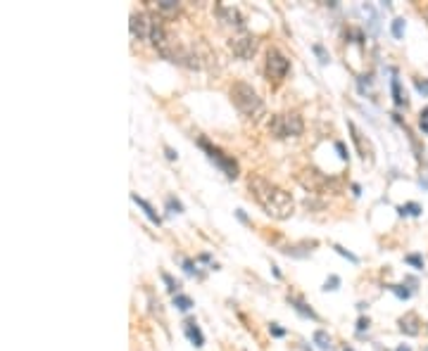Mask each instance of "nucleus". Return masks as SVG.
Here are the masks:
<instances>
[{"instance_id": "19", "label": "nucleus", "mask_w": 428, "mask_h": 351, "mask_svg": "<svg viewBox=\"0 0 428 351\" xmlns=\"http://www.w3.org/2000/svg\"><path fill=\"white\" fill-rule=\"evenodd\" d=\"M390 31H392V36H395V38H402V34H404V19H402V17L392 19Z\"/></svg>"}, {"instance_id": "30", "label": "nucleus", "mask_w": 428, "mask_h": 351, "mask_svg": "<svg viewBox=\"0 0 428 351\" xmlns=\"http://www.w3.org/2000/svg\"><path fill=\"white\" fill-rule=\"evenodd\" d=\"M336 150H338V154H340V159H347V150H345V145H343V143H336Z\"/></svg>"}, {"instance_id": "22", "label": "nucleus", "mask_w": 428, "mask_h": 351, "mask_svg": "<svg viewBox=\"0 0 428 351\" xmlns=\"http://www.w3.org/2000/svg\"><path fill=\"white\" fill-rule=\"evenodd\" d=\"M388 289H390L392 294H397L400 299H409V297H411V292H409V289H404L402 285H390Z\"/></svg>"}, {"instance_id": "4", "label": "nucleus", "mask_w": 428, "mask_h": 351, "mask_svg": "<svg viewBox=\"0 0 428 351\" xmlns=\"http://www.w3.org/2000/svg\"><path fill=\"white\" fill-rule=\"evenodd\" d=\"M198 145L205 150V154L210 157L212 162H214L219 169L224 171V176H226V178H238V164H236V159H233V157L224 154L217 147V145H212L210 140H205V138H200V140H198Z\"/></svg>"}, {"instance_id": "12", "label": "nucleus", "mask_w": 428, "mask_h": 351, "mask_svg": "<svg viewBox=\"0 0 428 351\" xmlns=\"http://www.w3.org/2000/svg\"><path fill=\"white\" fill-rule=\"evenodd\" d=\"M131 199H133V202H136L138 207L143 209V214H146V216L150 218V221H153V223H155V225H160V223H162V218L157 216V214H155V209L150 207V204H148V202H146V199H143V197H138L136 192H131Z\"/></svg>"}, {"instance_id": "33", "label": "nucleus", "mask_w": 428, "mask_h": 351, "mask_svg": "<svg viewBox=\"0 0 428 351\" xmlns=\"http://www.w3.org/2000/svg\"><path fill=\"white\" fill-rule=\"evenodd\" d=\"M164 152H167V159H176V152H174L172 147H164Z\"/></svg>"}, {"instance_id": "11", "label": "nucleus", "mask_w": 428, "mask_h": 351, "mask_svg": "<svg viewBox=\"0 0 428 351\" xmlns=\"http://www.w3.org/2000/svg\"><path fill=\"white\" fill-rule=\"evenodd\" d=\"M400 330L404 334H419V318L414 313H407L400 318Z\"/></svg>"}, {"instance_id": "36", "label": "nucleus", "mask_w": 428, "mask_h": 351, "mask_svg": "<svg viewBox=\"0 0 428 351\" xmlns=\"http://www.w3.org/2000/svg\"><path fill=\"white\" fill-rule=\"evenodd\" d=\"M423 351H428V346H426V349H423Z\"/></svg>"}, {"instance_id": "10", "label": "nucleus", "mask_w": 428, "mask_h": 351, "mask_svg": "<svg viewBox=\"0 0 428 351\" xmlns=\"http://www.w3.org/2000/svg\"><path fill=\"white\" fill-rule=\"evenodd\" d=\"M183 332H186V337L191 339L193 346H202V344H205V334H202V330L198 327V323H195L193 318L183 320Z\"/></svg>"}, {"instance_id": "1", "label": "nucleus", "mask_w": 428, "mask_h": 351, "mask_svg": "<svg viewBox=\"0 0 428 351\" xmlns=\"http://www.w3.org/2000/svg\"><path fill=\"white\" fill-rule=\"evenodd\" d=\"M247 185H250V192H252V197L257 199V204L264 209L271 218L283 221V218L293 216L295 204H293L291 192H286V190L278 188L276 183L262 178V176H252V178L247 180Z\"/></svg>"}, {"instance_id": "18", "label": "nucleus", "mask_w": 428, "mask_h": 351, "mask_svg": "<svg viewBox=\"0 0 428 351\" xmlns=\"http://www.w3.org/2000/svg\"><path fill=\"white\" fill-rule=\"evenodd\" d=\"M312 53L317 55V57H319V62L321 64H326V62H331V55L326 53V48H324V45H319V43H314L312 45Z\"/></svg>"}, {"instance_id": "7", "label": "nucleus", "mask_w": 428, "mask_h": 351, "mask_svg": "<svg viewBox=\"0 0 428 351\" xmlns=\"http://www.w3.org/2000/svg\"><path fill=\"white\" fill-rule=\"evenodd\" d=\"M150 17H148L146 12H133L131 15V22H128V27H131V36L138 38V41H150Z\"/></svg>"}, {"instance_id": "6", "label": "nucleus", "mask_w": 428, "mask_h": 351, "mask_svg": "<svg viewBox=\"0 0 428 351\" xmlns=\"http://www.w3.org/2000/svg\"><path fill=\"white\" fill-rule=\"evenodd\" d=\"M228 45H231V50H233L236 57H240V60H250L257 50V38L252 36V34H240V36L231 38V43Z\"/></svg>"}, {"instance_id": "28", "label": "nucleus", "mask_w": 428, "mask_h": 351, "mask_svg": "<svg viewBox=\"0 0 428 351\" xmlns=\"http://www.w3.org/2000/svg\"><path fill=\"white\" fill-rule=\"evenodd\" d=\"M269 332H271L273 337H286V330H283V327H278V325H276V323H271V325H269Z\"/></svg>"}, {"instance_id": "34", "label": "nucleus", "mask_w": 428, "mask_h": 351, "mask_svg": "<svg viewBox=\"0 0 428 351\" xmlns=\"http://www.w3.org/2000/svg\"><path fill=\"white\" fill-rule=\"evenodd\" d=\"M397 351H409V349H407V346H400V349H397Z\"/></svg>"}, {"instance_id": "24", "label": "nucleus", "mask_w": 428, "mask_h": 351, "mask_svg": "<svg viewBox=\"0 0 428 351\" xmlns=\"http://www.w3.org/2000/svg\"><path fill=\"white\" fill-rule=\"evenodd\" d=\"M333 249H336V252L340 254V256H345L347 261H352V263H359V259H357L355 254H352V252H347V249H343V247H340V244H336V247H333Z\"/></svg>"}, {"instance_id": "17", "label": "nucleus", "mask_w": 428, "mask_h": 351, "mask_svg": "<svg viewBox=\"0 0 428 351\" xmlns=\"http://www.w3.org/2000/svg\"><path fill=\"white\" fill-rule=\"evenodd\" d=\"M314 344L319 346V349H331V337H328V332H324V330H317L314 332Z\"/></svg>"}, {"instance_id": "9", "label": "nucleus", "mask_w": 428, "mask_h": 351, "mask_svg": "<svg viewBox=\"0 0 428 351\" xmlns=\"http://www.w3.org/2000/svg\"><path fill=\"white\" fill-rule=\"evenodd\" d=\"M217 15L221 17V22H224V24H228V27L243 29V17H240V12H238L236 8H231V5H226V3H219V5H217Z\"/></svg>"}, {"instance_id": "32", "label": "nucleus", "mask_w": 428, "mask_h": 351, "mask_svg": "<svg viewBox=\"0 0 428 351\" xmlns=\"http://www.w3.org/2000/svg\"><path fill=\"white\" fill-rule=\"evenodd\" d=\"M366 327H369V320H366V318H359V323H357V332H364Z\"/></svg>"}, {"instance_id": "29", "label": "nucleus", "mask_w": 428, "mask_h": 351, "mask_svg": "<svg viewBox=\"0 0 428 351\" xmlns=\"http://www.w3.org/2000/svg\"><path fill=\"white\" fill-rule=\"evenodd\" d=\"M421 131L428 135V107L421 112Z\"/></svg>"}, {"instance_id": "14", "label": "nucleus", "mask_w": 428, "mask_h": 351, "mask_svg": "<svg viewBox=\"0 0 428 351\" xmlns=\"http://www.w3.org/2000/svg\"><path fill=\"white\" fill-rule=\"evenodd\" d=\"M390 90H392V100H395V105H397V107H407V95L402 93L400 79H392Z\"/></svg>"}, {"instance_id": "16", "label": "nucleus", "mask_w": 428, "mask_h": 351, "mask_svg": "<svg viewBox=\"0 0 428 351\" xmlns=\"http://www.w3.org/2000/svg\"><path fill=\"white\" fill-rule=\"evenodd\" d=\"M397 211H400V216H419L421 207L416 204V202H409V204H402V207H397Z\"/></svg>"}, {"instance_id": "31", "label": "nucleus", "mask_w": 428, "mask_h": 351, "mask_svg": "<svg viewBox=\"0 0 428 351\" xmlns=\"http://www.w3.org/2000/svg\"><path fill=\"white\" fill-rule=\"evenodd\" d=\"M183 270H186L188 275H193V273H195V266H193V261H188V259H186V261H183Z\"/></svg>"}, {"instance_id": "8", "label": "nucleus", "mask_w": 428, "mask_h": 351, "mask_svg": "<svg viewBox=\"0 0 428 351\" xmlns=\"http://www.w3.org/2000/svg\"><path fill=\"white\" fill-rule=\"evenodd\" d=\"M347 128H350V133H352V140H355L357 145V152H359V157H362V162H374V147H371V143L369 140H364V135L359 133V128L352 124V121H347Z\"/></svg>"}, {"instance_id": "23", "label": "nucleus", "mask_w": 428, "mask_h": 351, "mask_svg": "<svg viewBox=\"0 0 428 351\" xmlns=\"http://www.w3.org/2000/svg\"><path fill=\"white\" fill-rule=\"evenodd\" d=\"M404 261L411 263L414 268H423V259H421L419 254H407V256H404Z\"/></svg>"}, {"instance_id": "3", "label": "nucleus", "mask_w": 428, "mask_h": 351, "mask_svg": "<svg viewBox=\"0 0 428 351\" xmlns=\"http://www.w3.org/2000/svg\"><path fill=\"white\" fill-rule=\"evenodd\" d=\"M302 119L298 114H273L269 121V131L276 138H295L302 133Z\"/></svg>"}, {"instance_id": "2", "label": "nucleus", "mask_w": 428, "mask_h": 351, "mask_svg": "<svg viewBox=\"0 0 428 351\" xmlns=\"http://www.w3.org/2000/svg\"><path fill=\"white\" fill-rule=\"evenodd\" d=\"M228 93H231V102H233L245 117L257 119L262 112H264V102H262V98L257 95V90L252 88L250 83L236 81L233 86H231Z\"/></svg>"}, {"instance_id": "25", "label": "nucleus", "mask_w": 428, "mask_h": 351, "mask_svg": "<svg viewBox=\"0 0 428 351\" xmlns=\"http://www.w3.org/2000/svg\"><path fill=\"white\" fill-rule=\"evenodd\" d=\"M167 207L172 209V211H176V214H181V211H183V204L179 202V199H174V197L167 199Z\"/></svg>"}, {"instance_id": "21", "label": "nucleus", "mask_w": 428, "mask_h": 351, "mask_svg": "<svg viewBox=\"0 0 428 351\" xmlns=\"http://www.w3.org/2000/svg\"><path fill=\"white\" fill-rule=\"evenodd\" d=\"M157 8L164 10V12H174V10L179 8V3L176 0H157Z\"/></svg>"}, {"instance_id": "27", "label": "nucleus", "mask_w": 428, "mask_h": 351, "mask_svg": "<svg viewBox=\"0 0 428 351\" xmlns=\"http://www.w3.org/2000/svg\"><path fill=\"white\" fill-rule=\"evenodd\" d=\"M414 86H416V90H419L421 95H428V79H423V81H421V79H416V81H414Z\"/></svg>"}, {"instance_id": "20", "label": "nucleus", "mask_w": 428, "mask_h": 351, "mask_svg": "<svg viewBox=\"0 0 428 351\" xmlns=\"http://www.w3.org/2000/svg\"><path fill=\"white\" fill-rule=\"evenodd\" d=\"M162 280H164V285H167V289H169L172 294H179V287H181V285H179V282H176V280H174L169 273H162Z\"/></svg>"}, {"instance_id": "26", "label": "nucleus", "mask_w": 428, "mask_h": 351, "mask_svg": "<svg viewBox=\"0 0 428 351\" xmlns=\"http://www.w3.org/2000/svg\"><path fill=\"white\" fill-rule=\"evenodd\" d=\"M338 285H340V278H338V275H331V278L326 280V285H324V289H338Z\"/></svg>"}, {"instance_id": "5", "label": "nucleus", "mask_w": 428, "mask_h": 351, "mask_svg": "<svg viewBox=\"0 0 428 351\" xmlns=\"http://www.w3.org/2000/svg\"><path fill=\"white\" fill-rule=\"evenodd\" d=\"M288 72H291V60H288L281 50L271 48V50L266 53V76L273 79V81H281V79L288 76Z\"/></svg>"}, {"instance_id": "13", "label": "nucleus", "mask_w": 428, "mask_h": 351, "mask_svg": "<svg viewBox=\"0 0 428 351\" xmlns=\"http://www.w3.org/2000/svg\"><path fill=\"white\" fill-rule=\"evenodd\" d=\"M288 301H291V306L295 308V311H298L300 315H305V318H312V320H317V313H314V311H312V308L307 306V304H305L300 297H288Z\"/></svg>"}, {"instance_id": "15", "label": "nucleus", "mask_w": 428, "mask_h": 351, "mask_svg": "<svg viewBox=\"0 0 428 351\" xmlns=\"http://www.w3.org/2000/svg\"><path fill=\"white\" fill-rule=\"evenodd\" d=\"M174 306L181 308V311H191V308H193V299L179 292V294H174Z\"/></svg>"}, {"instance_id": "35", "label": "nucleus", "mask_w": 428, "mask_h": 351, "mask_svg": "<svg viewBox=\"0 0 428 351\" xmlns=\"http://www.w3.org/2000/svg\"><path fill=\"white\" fill-rule=\"evenodd\" d=\"M343 351H355V349H352V346H345V349H343Z\"/></svg>"}]
</instances>
